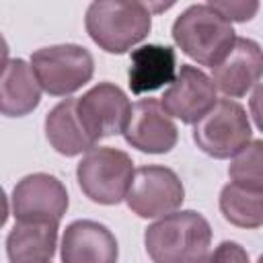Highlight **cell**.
<instances>
[{"label":"cell","mask_w":263,"mask_h":263,"mask_svg":"<svg viewBox=\"0 0 263 263\" xmlns=\"http://www.w3.org/2000/svg\"><path fill=\"white\" fill-rule=\"evenodd\" d=\"M31 70L45 92L66 97L82 88L92 78L95 60L86 47L62 43L37 49L31 55Z\"/></svg>","instance_id":"cell-5"},{"label":"cell","mask_w":263,"mask_h":263,"mask_svg":"<svg viewBox=\"0 0 263 263\" xmlns=\"http://www.w3.org/2000/svg\"><path fill=\"white\" fill-rule=\"evenodd\" d=\"M216 103V86L212 78L189 64H183L175 74L171 86L160 97L162 109L168 117H177L183 123H195Z\"/></svg>","instance_id":"cell-10"},{"label":"cell","mask_w":263,"mask_h":263,"mask_svg":"<svg viewBox=\"0 0 263 263\" xmlns=\"http://www.w3.org/2000/svg\"><path fill=\"white\" fill-rule=\"evenodd\" d=\"M216 12H220L228 23L238 21L245 23L255 16L259 10V2H245V0H212L208 2Z\"/></svg>","instance_id":"cell-20"},{"label":"cell","mask_w":263,"mask_h":263,"mask_svg":"<svg viewBox=\"0 0 263 263\" xmlns=\"http://www.w3.org/2000/svg\"><path fill=\"white\" fill-rule=\"evenodd\" d=\"M45 136L51 148L64 156H76L95 148L76 115V99H64L47 113Z\"/></svg>","instance_id":"cell-17"},{"label":"cell","mask_w":263,"mask_h":263,"mask_svg":"<svg viewBox=\"0 0 263 263\" xmlns=\"http://www.w3.org/2000/svg\"><path fill=\"white\" fill-rule=\"evenodd\" d=\"M119 249L113 232L95 220H76L62 236V263H117Z\"/></svg>","instance_id":"cell-13"},{"label":"cell","mask_w":263,"mask_h":263,"mask_svg":"<svg viewBox=\"0 0 263 263\" xmlns=\"http://www.w3.org/2000/svg\"><path fill=\"white\" fill-rule=\"evenodd\" d=\"M132 113L127 95L113 82H99L76 99V115L86 136L97 144L101 138L123 134Z\"/></svg>","instance_id":"cell-8"},{"label":"cell","mask_w":263,"mask_h":263,"mask_svg":"<svg viewBox=\"0 0 263 263\" xmlns=\"http://www.w3.org/2000/svg\"><path fill=\"white\" fill-rule=\"evenodd\" d=\"M144 245L154 263H201L210 253L212 228L195 210L171 212L146 228Z\"/></svg>","instance_id":"cell-1"},{"label":"cell","mask_w":263,"mask_h":263,"mask_svg":"<svg viewBox=\"0 0 263 263\" xmlns=\"http://www.w3.org/2000/svg\"><path fill=\"white\" fill-rule=\"evenodd\" d=\"M123 138L140 152L164 154L175 148L179 132L158 99H142L132 107Z\"/></svg>","instance_id":"cell-11"},{"label":"cell","mask_w":263,"mask_h":263,"mask_svg":"<svg viewBox=\"0 0 263 263\" xmlns=\"http://www.w3.org/2000/svg\"><path fill=\"white\" fill-rule=\"evenodd\" d=\"M60 222L23 220L16 222L6 238V255L10 263H49L58 245Z\"/></svg>","instance_id":"cell-15"},{"label":"cell","mask_w":263,"mask_h":263,"mask_svg":"<svg viewBox=\"0 0 263 263\" xmlns=\"http://www.w3.org/2000/svg\"><path fill=\"white\" fill-rule=\"evenodd\" d=\"M261 47L249 37H236L228 53L212 68V82L230 99L245 97L261 78Z\"/></svg>","instance_id":"cell-12"},{"label":"cell","mask_w":263,"mask_h":263,"mask_svg":"<svg viewBox=\"0 0 263 263\" xmlns=\"http://www.w3.org/2000/svg\"><path fill=\"white\" fill-rule=\"evenodd\" d=\"M201 263H251V261H249V253L238 242L224 240Z\"/></svg>","instance_id":"cell-21"},{"label":"cell","mask_w":263,"mask_h":263,"mask_svg":"<svg viewBox=\"0 0 263 263\" xmlns=\"http://www.w3.org/2000/svg\"><path fill=\"white\" fill-rule=\"evenodd\" d=\"M220 212L238 228H259L263 224V191L228 183L220 191Z\"/></svg>","instance_id":"cell-18"},{"label":"cell","mask_w":263,"mask_h":263,"mask_svg":"<svg viewBox=\"0 0 263 263\" xmlns=\"http://www.w3.org/2000/svg\"><path fill=\"white\" fill-rule=\"evenodd\" d=\"M263 142L251 140L238 154L232 156V162L228 166L230 183H236L247 189L263 191Z\"/></svg>","instance_id":"cell-19"},{"label":"cell","mask_w":263,"mask_h":263,"mask_svg":"<svg viewBox=\"0 0 263 263\" xmlns=\"http://www.w3.org/2000/svg\"><path fill=\"white\" fill-rule=\"evenodd\" d=\"M6 64H8V43H6V39L0 33V72L4 70Z\"/></svg>","instance_id":"cell-23"},{"label":"cell","mask_w":263,"mask_h":263,"mask_svg":"<svg viewBox=\"0 0 263 263\" xmlns=\"http://www.w3.org/2000/svg\"><path fill=\"white\" fill-rule=\"evenodd\" d=\"M134 162L129 154L111 146L90 148L76 166V179L82 193L103 205H115L125 199Z\"/></svg>","instance_id":"cell-4"},{"label":"cell","mask_w":263,"mask_h":263,"mask_svg":"<svg viewBox=\"0 0 263 263\" xmlns=\"http://www.w3.org/2000/svg\"><path fill=\"white\" fill-rule=\"evenodd\" d=\"M86 33L107 53H125L140 43L150 27V4L136 0H99L86 8Z\"/></svg>","instance_id":"cell-2"},{"label":"cell","mask_w":263,"mask_h":263,"mask_svg":"<svg viewBox=\"0 0 263 263\" xmlns=\"http://www.w3.org/2000/svg\"><path fill=\"white\" fill-rule=\"evenodd\" d=\"M6 220H8V199H6L4 189L0 187V228L6 224Z\"/></svg>","instance_id":"cell-22"},{"label":"cell","mask_w":263,"mask_h":263,"mask_svg":"<svg viewBox=\"0 0 263 263\" xmlns=\"http://www.w3.org/2000/svg\"><path fill=\"white\" fill-rule=\"evenodd\" d=\"M41 101V86L27 64L21 58L8 60L0 72V113L6 117L29 115Z\"/></svg>","instance_id":"cell-16"},{"label":"cell","mask_w":263,"mask_h":263,"mask_svg":"<svg viewBox=\"0 0 263 263\" xmlns=\"http://www.w3.org/2000/svg\"><path fill=\"white\" fill-rule=\"evenodd\" d=\"M185 199V189L179 175L160 164H146L134 171L125 201L127 208L140 218H162Z\"/></svg>","instance_id":"cell-7"},{"label":"cell","mask_w":263,"mask_h":263,"mask_svg":"<svg viewBox=\"0 0 263 263\" xmlns=\"http://www.w3.org/2000/svg\"><path fill=\"white\" fill-rule=\"evenodd\" d=\"M173 39L185 55L214 68L228 53L236 35L232 23L210 4H193L175 18Z\"/></svg>","instance_id":"cell-3"},{"label":"cell","mask_w":263,"mask_h":263,"mask_svg":"<svg viewBox=\"0 0 263 263\" xmlns=\"http://www.w3.org/2000/svg\"><path fill=\"white\" fill-rule=\"evenodd\" d=\"M177 74V55L168 45L148 43L132 51L127 80L129 88L136 95L152 92L168 82Z\"/></svg>","instance_id":"cell-14"},{"label":"cell","mask_w":263,"mask_h":263,"mask_svg":"<svg viewBox=\"0 0 263 263\" xmlns=\"http://www.w3.org/2000/svg\"><path fill=\"white\" fill-rule=\"evenodd\" d=\"M253 129L245 107L232 99H220L193 123V142L214 158H232L251 142Z\"/></svg>","instance_id":"cell-6"},{"label":"cell","mask_w":263,"mask_h":263,"mask_svg":"<svg viewBox=\"0 0 263 263\" xmlns=\"http://www.w3.org/2000/svg\"><path fill=\"white\" fill-rule=\"evenodd\" d=\"M68 191L64 183L47 173H33L23 177L12 191V214L16 222L23 220H51L60 222L68 210Z\"/></svg>","instance_id":"cell-9"}]
</instances>
